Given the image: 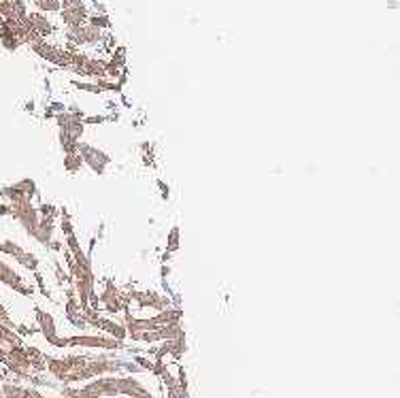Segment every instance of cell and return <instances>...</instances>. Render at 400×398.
I'll return each instance as SVG.
<instances>
[{
  "label": "cell",
  "instance_id": "obj_1",
  "mask_svg": "<svg viewBox=\"0 0 400 398\" xmlns=\"http://www.w3.org/2000/svg\"><path fill=\"white\" fill-rule=\"evenodd\" d=\"M41 11H60V0H36Z\"/></svg>",
  "mask_w": 400,
  "mask_h": 398
}]
</instances>
